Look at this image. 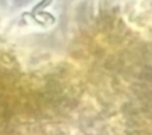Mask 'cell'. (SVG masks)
<instances>
[{
	"mask_svg": "<svg viewBox=\"0 0 152 135\" xmlns=\"http://www.w3.org/2000/svg\"><path fill=\"white\" fill-rule=\"evenodd\" d=\"M51 2H52V0H42L40 2H38V4L32 8L31 14H33V13H36V12H39V11H43L44 8H46L48 6H50Z\"/></svg>",
	"mask_w": 152,
	"mask_h": 135,
	"instance_id": "7a4b0ae2",
	"label": "cell"
},
{
	"mask_svg": "<svg viewBox=\"0 0 152 135\" xmlns=\"http://www.w3.org/2000/svg\"><path fill=\"white\" fill-rule=\"evenodd\" d=\"M33 15V19L36 22H38L39 25H43V26H50V25H53L56 19L55 17L49 13V12H44V11H39V12H36L32 14Z\"/></svg>",
	"mask_w": 152,
	"mask_h": 135,
	"instance_id": "6da1fadb",
	"label": "cell"
}]
</instances>
